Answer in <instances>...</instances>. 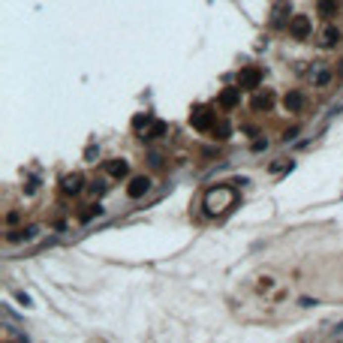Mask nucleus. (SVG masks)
Returning <instances> with one entry per match:
<instances>
[{
  "label": "nucleus",
  "instance_id": "nucleus-9",
  "mask_svg": "<svg viewBox=\"0 0 343 343\" xmlns=\"http://www.w3.org/2000/svg\"><path fill=\"white\" fill-rule=\"evenodd\" d=\"M166 130H169V127H166V121H154V124H150V130L142 136V142H154V139H163V136H166Z\"/></svg>",
  "mask_w": 343,
  "mask_h": 343
},
{
  "label": "nucleus",
  "instance_id": "nucleus-1",
  "mask_svg": "<svg viewBox=\"0 0 343 343\" xmlns=\"http://www.w3.org/2000/svg\"><path fill=\"white\" fill-rule=\"evenodd\" d=\"M232 202H235V190H232V187H217V190H211V193L205 196V208H208L211 214L226 211L223 205H232Z\"/></svg>",
  "mask_w": 343,
  "mask_h": 343
},
{
  "label": "nucleus",
  "instance_id": "nucleus-8",
  "mask_svg": "<svg viewBox=\"0 0 343 343\" xmlns=\"http://www.w3.org/2000/svg\"><path fill=\"white\" fill-rule=\"evenodd\" d=\"M283 108H286V111H301V108H304V94H301V91H289V94L283 97Z\"/></svg>",
  "mask_w": 343,
  "mask_h": 343
},
{
  "label": "nucleus",
  "instance_id": "nucleus-2",
  "mask_svg": "<svg viewBox=\"0 0 343 343\" xmlns=\"http://www.w3.org/2000/svg\"><path fill=\"white\" fill-rule=\"evenodd\" d=\"M214 111L211 108H193V111H190V127H193V130H199V133H211L214 130Z\"/></svg>",
  "mask_w": 343,
  "mask_h": 343
},
{
  "label": "nucleus",
  "instance_id": "nucleus-7",
  "mask_svg": "<svg viewBox=\"0 0 343 343\" xmlns=\"http://www.w3.org/2000/svg\"><path fill=\"white\" fill-rule=\"evenodd\" d=\"M250 105H253L256 111H268V108L274 105V94H271V91H259V94L253 97V102H250Z\"/></svg>",
  "mask_w": 343,
  "mask_h": 343
},
{
  "label": "nucleus",
  "instance_id": "nucleus-20",
  "mask_svg": "<svg viewBox=\"0 0 343 343\" xmlns=\"http://www.w3.org/2000/svg\"><path fill=\"white\" fill-rule=\"evenodd\" d=\"M6 223H18V211H9V214H6Z\"/></svg>",
  "mask_w": 343,
  "mask_h": 343
},
{
  "label": "nucleus",
  "instance_id": "nucleus-4",
  "mask_svg": "<svg viewBox=\"0 0 343 343\" xmlns=\"http://www.w3.org/2000/svg\"><path fill=\"white\" fill-rule=\"evenodd\" d=\"M310 30H313V24H310L307 15H295V18L289 21V36H292V40H307Z\"/></svg>",
  "mask_w": 343,
  "mask_h": 343
},
{
  "label": "nucleus",
  "instance_id": "nucleus-16",
  "mask_svg": "<svg viewBox=\"0 0 343 343\" xmlns=\"http://www.w3.org/2000/svg\"><path fill=\"white\" fill-rule=\"evenodd\" d=\"M313 82H316L319 88H325V85L331 82V72H328V69H316V72H313Z\"/></svg>",
  "mask_w": 343,
  "mask_h": 343
},
{
  "label": "nucleus",
  "instance_id": "nucleus-17",
  "mask_svg": "<svg viewBox=\"0 0 343 343\" xmlns=\"http://www.w3.org/2000/svg\"><path fill=\"white\" fill-rule=\"evenodd\" d=\"M145 124H150V114H136V118H133V127H136V130H142Z\"/></svg>",
  "mask_w": 343,
  "mask_h": 343
},
{
  "label": "nucleus",
  "instance_id": "nucleus-12",
  "mask_svg": "<svg viewBox=\"0 0 343 343\" xmlns=\"http://www.w3.org/2000/svg\"><path fill=\"white\" fill-rule=\"evenodd\" d=\"M105 172H108L111 178H127L130 166H127V160H111V163L105 166Z\"/></svg>",
  "mask_w": 343,
  "mask_h": 343
},
{
  "label": "nucleus",
  "instance_id": "nucleus-3",
  "mask_svg": "<svg viewBox=\"0 0 343 343\" xmlns=\"http://www.w3.org/2000/svg\"><path fill=\"white\" fill-rule=\"evenodd\" d=\"M259 82H262V69H259V66H244V69L238 72V85H241L244 91H256Z\"/></svg>",
  "mask_w": 343,
  "mask_h": 343
},
{
  "label": "nucleus",
  "instance_id": "nucleus-6",
  "mask_svg": "<svg viewBox=\"0 0 343 343\" xmlns=\"http://www.w3.org/2000/svg\"><path fill=\"white\" fill-rule=\"evenodd\" d=\"M238 102H241V88H226L220 94V108H226V111H232Z\"/></svg>",
  "mask_w": 343,
  "mask_h": 343
},
{
  "label": "nucleus",
  "instance_id": "nucleus-19",
  "mask_svg": "<svg viewBox=\"0 0 343 343\" xmlns=\"http://www.w3.org/2000/svg\"><path fill=\"white\" fill-rule=\"evenodd\" d=\"M94 214H99V205H88V211H82V220H91Z\"/></svg>",
  "mask_w": 343,
  "mask_h": 343
},
{
  "label": "nucleus",
  "instance_id": "nucleus-15",
  "mask_svg": "<svg viewBox=\"0 0 343 343\" xmlns=\"http://www.w3.org/2000/svg\"><path fill=\"white\" fill-rule=\"evenodd\" d=\"M211 133H214V139L226 142V139H229V124H226V121H220V124H214V130H211Z\"/></svg>",
  "mask_w": 343,
  "mask_h": 343
},
{
  "label": "nucleus",
  "instance_id": "nucleus-13",
  "mask_svg": "<svg viewBox=\"0 0 343 343\" xmlns=\"http://www.w3.org/2000/svg\"><path fill=\"white\" fill-rule=\"evenodd\" d=\"M316 6H319V15H325V18L337 15V0H316Z\"/></svg>",
  "mask_w": 343,
  "mask_h": 343
},
{
  "label": "nucleus",
  "instance_id": "nucleus-14",
  "mask_svg": "<svg viewBox=\"0 0 343 343\" xmlns=\"http://www.w3.org/2000/svg\"><path fill=\"white\" fill-rule=\"evenodd\" d=\"M33 232L36 229H15V232L6 235V241H24V238H33Z\"/></svg>",
  "mask_w": 343,
  "mask_h": 343
},
{
  "label": "nucleus",
  "instance_id": "nucleus-5",
  "mask_svg": "<svg viewBox=\"0 0 343 343\" xmlns=\"http://www.w3.org/2000/svg\"><path fill=\"white\" fill-rule=\"evenodd\" d=\"M147 190H150V178H147V175H136V178L130 181V187H127V196H130V199H142Z\"/></svg>",
  "mask_w": 343,
  "mask_h": 343
},
{
  "label": "nucleus",
  "instance_id": "nucleus-11",
  "mask_svg": "<svg viewBox=\"0 0 343 343\" xmlns=\"http://www.w3.org/2000/svg\"><path fill=\"white\" fill-rule=\"evenodd\" d=\"M340 36H343V33H340V27H325L319 43H322L325 49H331V46H337V43H340Z\"/></svg>",
  "mask_w": 343,
  "mask_h": 343
},
{
  "label": "nucleus",
  "instance_id": "nucleus-10",
  "mask_svg": "<svg viewBox=\"0 0 343 343\" xmlns=\"http://www.w3.org/2000/svg\"><path fill=\"white\" fill-rule=\"evenodd\" d=\"M63 193H69V196L82 193V175H66L63 178Z\"/></svg>",
  "mask_w": 343,
  "mask_h": 343
},
{
  "label": "nucleus",
  "instance_id": "nucleus-18",
  "mask_svg": "<svg viewBox=\"0 0 343 343\" xmlns=\"http://www.w3.org/2000/svg\"><path fill=\"white\" fill-rule=\"evenodd\" d=\"M286 169H292L289 160H283V163H271V172H286Z\"/></svg>",
  "mask_w": 343,
  "mask_h": 343
},
{
  "label": "nucleus",
  "instance_id": "nucleus-21",
  "mask_svg": "<svg viewBox=\"0 0 343 343\" xmlns=\"http://www.w3.org/2000/svg\"><path fill=\"white\" fill-rule=\"evenodd\" d=\"M340 75H343V63H340Z\"/></svg>",
  "mask_w": 343,
  "mask_h": 343
}]
</instances>
